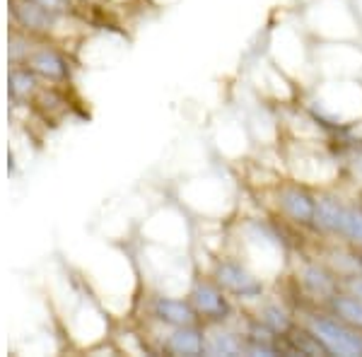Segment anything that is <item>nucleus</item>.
<instances>
[{"label":"nucleus","mask_w":362,"mask_h":357,"mask_svg":"<svg viewBox=\"0 0 362 357\" xmlns=\"http://www.w3.org/2000/svg\"><path fill=\"white\" fill-rule=\"evenodd\" d=\"M295 283L314 307H326V302L343 290V280L321 259H305L295 268Z\"/></svg>","instance_id":"nucleus-6"},{"label":"nucleus","mask_w":362,"mask_h":357,"mask_svg":"<svg viewBox=\"0 0 362 357\" xmlns=\"http://www.w3.org/2000/svg\"><path fill=\"white\" fill-rule=\"evenodd\" d=\"M189 300L194 304L203 326L210 324H232L237 321V307L227 292L213 278H196L191 285Z\"/></svg>","instance_id":"nucleus-5"},{"label":"nucleus","mask_w":362,"mask_h":357,"mask_svg":"<svg viewBox=\"0 0 362 357\" xmlns=\"http://www.w3.org/2000/svg\"><path fill=\"white\" fill-rule=\"evenodd\" d=\"M13 13L22 25L27 29H34V32H49L58 20V13H51L34 0H15Z\"/></svg>","instance_id":"nucleus-12"},{"label":"nucleus","mask_w":362,"mask_h":357,"mask_svg":"<svg viewBox=\"0 0 362 357\" xmlns=\"http://www.w3.org/2000/svg\"><path fill=\"white\" fill-rule=\"evenodd\" d=\"M162 350L167 355H186V357L206 355V329H203V324L172 329L165 345H162Z\"/></svg>","instance_id":"nucleus-10"},{"label":"nucleus","mask_w":362,"mask_h":357,"mask_svg":"<svg viewBox=\"0 0 362 357\" xmlns=\"http://www.w3.org/2000/svg\"><path fill=\"white\" fill-rule=\"evenodd\" d=\"M343 288L350 290V292H353V295L362 297V275H355V278L343 280Z\"/></svg>","instance_id":"nucleus-17"},{"label":"nucleus","mask_w":362,"mask_h":357,"mask_svg":"<svg viewBox=\"0 0 362 357\" xmlns=\"http://www.w3.org/2000/svg\"><path fill=\"white\" fill-rule=\"evenodd\" d=\"M324 309H329V312L336 314L338 319L348 321L350 326H355V329L362 331V297L353 295L350 290L343 288L341 292H336V295L326 302Z\"/></svg>","instance_id":"nucleus-13"},{"label":"nucleus","mask_w":362,"mask_h":357,"mask_svg":"<svg viewBox=\"0 0 362 357\" xmlns=\"http://www.w3.org/2000/svg\"><path fill=\"white\" fill-rule=\"evenodd\" d=\"M34 3L44 5V8L51 10V13H63V10H68L70 0H34Z\"/></svg>","instance_id":"nucleus-16"},{"label":"nucleus","mask_w":362,"mask_h":357,"mask_svg":"<svg viewBox=\"0 0 362 357\" xmlns=\"http://www.w3.org/2000/svg\"><path fill=\"white\" fill-rule=\"evenodd\" d=\"M314 234L362 249V201H346L334 191H319Z\"/></svg>","instance_id":"nucleus-1"},{"label":"nucleus","mask_w":362,"mask_h":357,"mask_svg":"<svg viewBox=\"0 0 362 357\" xmlns=\"http://www.w3.org/2000/svg\"><path fill=\"white\" fill-rule=\"evenodd\" d=\"M317 196L319 193L309 184L297 179H285L273 186V210L280 220L297 227L302 232H314L317 220Z\"/></svg>","instance_id":"nucleus-4"},{"label":"nucleus","mask_w":362,"mask_h":357,"mask_svg":"<svg viewBox=\"0 0 362 357\" xmlns=\"http://www.w3.org/2000/svg\"><path fill=\"white\" fill-rule=\"evenodd\" d=\"M29 66L37 75H44L49 80H66L68 78V63L61 54H56L54 49H39L29 56Z\"/></svg>","instance_id":"nucleus-14"},{"label":"nucleus","mask_w":362,"mask_h":357,"mask_svg":"<svg viewBox=\"0 0 362 357\" xmlns=\"http://www.w3.org/2000/svg\"><path fill=\"white\" fill-rule=\"evenodd\" d=\"M206 329V355H244V336L232 324H210Z\"/></svg>","instance_id":"nucleus-9"},{"label":"nucleus","mask_w":362,"mask_h":357,"mask_svg":"<svg viewBox=\"0 0 362 357\" xmlns=\"http://www.w3.org/2000/svg\"><path fill=\"white\" fill-rule=\"evenodd\" d=\"M259 321H264L268 329H273L278 333V336H285V333H290L295 329L297 324H300V319H297V314L290 309V304L285 300H261L256 302L254 312Z\"/></svg>","instance_id":"nucleus-11"},{"label":"nucleus","mask_w":362,"mask_h":357,"mask_svg":"<svg viewBox=\"0 0 362 357\" xmlns=\"http://www.w3.org/2000/svg\"><path fill=\"white\" fill-rule=\"evenodd\" d=\"M300 321L319 338L329 355L362 357V331L350 326L348 321L338 319L329 309L314 307L302 314Z\"/></svg>","instance_id":"nucleus-2"},{"label":"nucleus","mask_w":362,"mask_h":357,"mask_svg":"<svg viewBox=\"0 0 362 357\" xmlns=\"http://www.w3.org/2000/svg\"><path fill=\"white\" fill-rule=\"evenodd\" d=\"M32 90H34V75L32 73H27V70H17V73L10 75V92H13L15 99L27 97Z\"/></svg>","instance_id":"nucleus-15"},{"label":"nucleus","mask_w":362,"mask_h":357,"mask_svg":"<svg viewBox=\"0 0 362 357\" xmlns=\"http://www.w3.org/2000/svg\"><path fill=\"white\" fill-rule=\"evenodd\" d=\"M210 278L235 302L256 304L266 297V280L237 254H223L220 259H215Z\"/></svg>","instance_id":"nucleus-3"},{"label":"nucleus","mask_w":362,"mask_h":357,"mask_svg":"<svg viewBox=\"0 0 362 357\" xmlns=\"http://www.w3.org/2000/svg\"><path fill=\"white\" fill-rule=\"evenodd\" d=\"M153 316L157 321H162L165 326H169V329H181V326L201 324V319H198L191 300H181V297H169V295L155 297Z\"/></svg>","instance_id":"nucleus-7"},{"label":"nucleus","mask_w":362,"mask_h":357,"mask_svg":"<svg viewBox=\"0 0 362 357\" xmlns=\"http://www.w3.org/2000/svg\"><path fill=\"white\" fill-rule=\"evenodd\" d=\"M319 259L324 261L341 280L362 275V249H358V247H350V244H343V242H334L321 251Z\"/></svg>","instance_id":"nucleus-8"}]
</instances>
